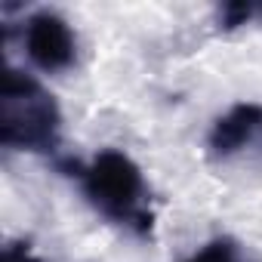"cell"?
I'll use <instances>...</instances> for the list:
<instances>
[{"label":"cell","instance_id":"cell-1","mask_svg":"<svg viewBox=\"0 0 262 262\" xmlns=\"http://www.w3.org/2000/svg\"><path fill=\"white\" fill-rule=\"evenodd\" d=\"M62 114L53 96L16 68H7L0 83V142L22 151H53L59 142Z\"/></svg>","mask_w":262,"mask_h":262},{"label":"cell","instance_id":"cell-2","mask_svg":"<svg viewBox=\"0 0 262 262\" xmlns=\"http://www.w3.org/2000/svg\"><path fill=\"white\" fill-rule=\"evenodd\" d=\"M90 204L120 225H133L139 234L151 228V213L145 207V182L139 167L123 151H99L96 161L77 173Z\"/></svg>","mask_w":262,"mask_h":262},{"label":"cell","instance_id":"cell-3","mask_svg":"<svg viewBox=\"0 0 262 262\" xmlns=\"http://www.w3.org/2000/svg\"><path fill=\"white\" fill-rule=\"evenodd\" d=\"M25 53L40 71H65L77 56V40L62 16L43 10L25 22Z\"/></svg>","mask_w":262,"mask_h":262},{"label":"cell","instance_id":"cell-4","mask_svg":"<svg viewBox=\"0 0 262 262\" xmlns=\"http://www.w3.org/2000/svg\"><path fill=\"white\" fill-rule=\"evenodd\" d=\"M262 129V105L241 102L228 108L210 129V151L216 158H231Z\"/></svg>","mask_w":262,"mask_h":262},{"label":"cell","instance_id":"cell-5","mask_svg":"<svg viewBox=\"0 0 262 262\" xmlns=\"http://www.w3.org/2000/svg\"><path fill=\"white\" fill-rule=\"evenodd\" d=\"M185 262H241L237 256V247L228 241V237H216L210 244H204L194 256H188Z\"/></svg>","mask_w":262,"mask_h":262},{"label":"cell","instance_id":"cell-6","mask_svg":"<svg viewBox=\"0 0 262 262\" xmlns=\"http://www.w3.org/2000/svg\"><path fill=\"white\" fill-rule=\"evenodd\" d=\"M256 7L250 4H225L219 10V25L222 28H237V25H247V19H253Z\"/></svg>","mask_w":262,"mask_h":262},{"label":"cell","instance_id":"cell-7","mask_svg":"<svg viewBox=\"0 0 262 262\" xmlns=\"http://www.w3.org/2000/svg\"><path fill=\"white\" fill-rule=\"evenodd\" d=\"M4 262H37L28 250V244H10L4 253Z\"/></svg>","mask_w":262,"mask_h":262}]
</instances>
